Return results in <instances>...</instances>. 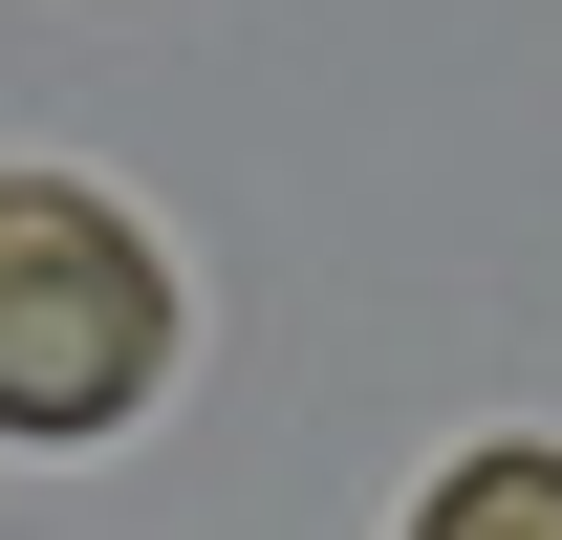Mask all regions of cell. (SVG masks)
I'll use <instances>...</instances> for the list:
<instances>
[{"mask_svg": "<svg viewBox=\"0 0 562 540\" xmlns=\"http://www.w3.org/2000/svg\"><path fill=\"white\" fill-rule=\"evenodd\" d=\"M412 540H562V454H541V432H497V454H454V475L412 497Z\"/></svg>", "mask_w": 562, "mask_h": 540, "instance_id": "cell-2", "label": "cell"}, {"mask_svg": "<svg viewBox=\"0 0 562 540\" xmlns=\"http://www.w3.org/2000/svg\"><path fill=\"white\" fill-rule=\"evenodd\" d=\"M173 368V260L87 173H0V432H131Z\"/></svg>", "mask_w": 562, "mask_h": 540, "instance_id": "cell-1", "label": "cell"}]
</instances>
